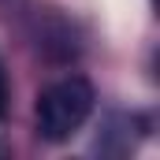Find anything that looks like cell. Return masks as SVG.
<instances>
[{"mask_svg":"<svg viewBox=\"0 0 160 160\" xmlns=\"http://www.w3.org/2000/svg\"><path fill=\"white\" fill-rule=\"evenodd\" d=\"M93 112V86L78 75L52 82L38 97V134L45 142H67Z\"/></svg>","mask_w":160,"mask_h":160,"instance_id":"6da1fadb","label":"cell"},{"mask_svg":"<svg viewBox=\"0 0 160 160\" xmlns=\"http://www.w3.org/2000/svg\"><path fill=\"white\" fill-rule=\"evenodd\" d=\"M8 112V71H4V60H0V116Z\"/></svg>","mask_w":160,"mask_h":160,"instance_id":"7a4b0ae2","label":"cell"}]
</instances>
